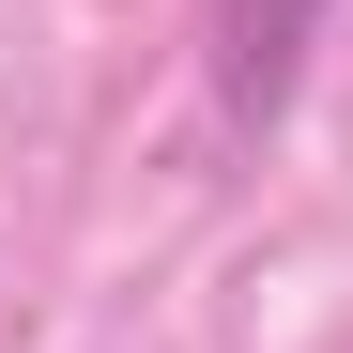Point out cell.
Masks as SVG:
<instances>
[{
    "instance_id": "6da1fadb",
    "label": "cell",
    "mask_w": 353,
    "mask_h": 353,
    "mask_svg": "<svg viewBox=\"0 0 353 353\" xmlns=\"http://www.w3.org/2000/svg\"><path fill=\"white\" fill-rule=\"evenodd\" d=\"M307 31H323V0H230V16H215V108H230V123H276V108H292Z\"/></svg>"
}]
</instances>
